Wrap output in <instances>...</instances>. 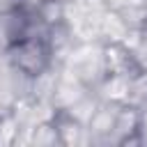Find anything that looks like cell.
I'll list each match as a JSON object with an SVG mask.
<instances>
[{
  "label": "cell",
  "mask_w": 147,
  "mask_h": 147,
  "mask_svg": "<svg viewBox=\"0 0 147 147\" xmlns=\"http://www.w3.org/2000/svg\"><path fill=\"white\" fill-rule=\"evenodd\" d=\"M5 60L14 71H21L30 78L48 71L51 67H57L60 62L55 60L51 46L41 37H21L11 46L5 48ZM62 67V64H60Z\"/></svg>",
  "instance_id": "obj_1"
},
{
  "label": "cell",
  "mask_w": 147,
  "mask_h": 147,
  "mask_svg": "<svg viewBox=\"0 0 147 147\" xmlns=\"http://www.w3.org/2000/svg\"><path fill=\"white\" fill-rule=\"evenodd\" d=\"M101 55H103V69L106 74H124L136 76L140 74V64L136 60L133 48L126 41H101Z\"/></svg>",
  "instance_id": "obj_2"
},
{
  "label": "cell",
  "mask_w": 147,
  "mask_h": 147,
  "mask_svg": "<svg viewBox=\"0 0 147 147\" xmlns=\"http://www.w3.org/2000/svg\"><path fill=\"white\" fill-rule=\"evenodd\" d=\"M122 103H108L99 101L94 115L87 122V136L90 145H113V133H115V119H117V108Z\"/></svg>",
  "instance_id": "obj_3"
},
{
  "label": "cell",
  "mask_w": 147,
  "mask_h": 147,
  "mask_svg": "<svg viewBox=\"0 0 147 147\" xmlns=\"http://www.w3.org/2000/svg\"><path fill=\"white\" fill-rule=\"evenodd\" d=\"M53 122H55V129H57V136H60V145L62 147L90 145L87 124H83L69 110H53Z\"/></svg>",
  "instance_id": "obj_4"
},
{
  "label": "cell",
  "mask_w": 147,
  "mask_h": 147,
  "mask_svg": "<svg viewBox=\"0 0 147 147\" xmlns=\"http://www.w3.org/2000/svg\"><path fill=\"white\" fill-rule=\"evenodd\" d=\"M131 78L133 76H124V74H106L101 83L94 87V94L108 103H129Z\"/></svg>",
  "instance_id": "obj_5"
},
{
  "label": "cell",
  "mask_w": 147,
  "mask_h": 147,
  "mask_svg": "<svg viewBox=\"0 0 147 147\" xmlns=\"http://www.w3.org/2000/svg\"><path fill=\"white\" fill-rule=\"evenodd\" d=\"M138 32H140V37H145V39H147V18H145V21H142V25L138 28Z\"/></svg>",
  "instance_id": "obj_6"
},
{
  "label": "cell",
  "mask_w": 147,
  "mask_h": 147,
  "mask_svg": "<svg viewBox=\"0 0 147 147\" xmlns=\"http://www.w3.org/2000/svg\"><path fill=\"white\" fill-rule=\"evenodd\" d=\"M140 7H142V11H145V18H147V0H140Z\"/></svg>",
  "instance_id": "obj_7"
}]
</instances>
